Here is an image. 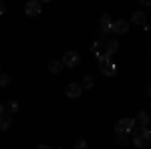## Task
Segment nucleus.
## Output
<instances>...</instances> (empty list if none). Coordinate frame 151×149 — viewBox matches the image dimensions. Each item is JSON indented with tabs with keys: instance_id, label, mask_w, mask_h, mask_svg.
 Wrapping results in <instances>:
<instances>
[{
	"instance_id": "6",
	"label": "nucleus",
	"mask_w": 151,
	"mask_h": 149,
	"mask_svg": "<svg viewBox=\"0 0 151 149\" xmlns=\"http://www.w3.org/2000/svg\"><path fill=\"white\" fill-rule=\"evenodd\" d=\"M129 24H131V20L119 18V20H113V26H111V30H113L115 35H125V32H129Z\"/></svg>"
},
{
	"instance_id": "22",
	"label": "nucleus",
	"mask_w": 151,
	"mask_h": 149,
	"mask_svg": "<svg viewBox=\"0 0 151 149\" xmlns=\"http://www.w3.org/2000/svg\"><path fill=\"white\" fill-rule=\"evenodd\" d=\"M6 111H8V107L6 105H0V113H6Z\"/></svg>"
},
{
	"instance_id": "16",
	"label": "nucleus",
	"mask_w": 151,
	"mask_h": 149,
	"mask_svg": "<svg viewBox=\"0 0 151 149\" xmlns=\"http://www.w3.org/2000/svg\"><path fill=\"white\" fill-rule=\"evenodd\" d=\"M8 85H10V77H8V75H2V73H0V89H6Z\"/></svg>"
},
{
	"instance_id": "21",
	"label": "nucleus",
	"mask_w": 151,
	"mask_h": 149,
	"mask_svg": "<svg viewBox=\"0 0 151 149\" xmlns=\"http://www.w3.org/2000/svg\"><path fill=\"white\" fill-rule=\"evenodd\" d=\"M141 4H143V6H151V0H139Z\"/></svg>"
},
{
	"instance_id": "15",
	"label": "nucleus",
	"mask_w": 151,
	"mask_h": 149,
	"mask_svg": "<svg viewBox=\"0 0 151 149\" xmlns=\"http://www.w3.org/2000/svg\"><path fill=\"white\" fill-rule=\"evenodd\" d=\"M127 135H129V133H117V143H119L121 147H127V145H129Z\"/></svg>"
},
{
	"instance_id": "2",
	"label": "nucleus",
	"mask_w": 151,
	"mask_h": 149,
	"mask_svg": "<svg viewBox=\"0 0 151 149\" xmlns=\"http://www.w3.org/2000/svg\"><path fill=\"white\" fill-rule=\"evenodd\" d=\"M97 60H99V69L105 77H115L117 75V67L113 63V57H107V55H97Z\"/></svg>"
},
{
	"instance_id": "23",
	"label": "nucleus",
	"mask_w": 151,
	"mask_h": 149,
	"mask_svg": "<svg viewBox=\"0 0 151 149\" xmlns=\"http://www.w3.org/2000/svg\"><path fill=\"white\" fill-rule=\"evenodd\" d=\"M40 2H52V0H40Z\"/></svg>"
},
{
	"instance_id": "3",
	"label": "nucleus",
	"mask_w": 151,
	"mask_h": 149,
	"mask_svg": "<svg viewBox=\"0 0 151 149\" xmlns=\"http://www.w3.org/2000/svg\"><path fill=\"white\" fill-rule=\"evenodd\" d=\"M133 127H135V119L123 117V119H119V121H117V125H115V133H129V135H131Z\"/></svg>"
},
{
	"instance_id": "18",
	"label": "nucleus",
	"mask_w": 151,
	"mask_h": 149,
	"mask_svg": "<svg viewBox=\"0 0 151 149\" xmlns=\"http://www.w3.org/2000/svg\"><path fill=\"white\" fill-rule=\"evenodd\" d=\"M75 147H79V149H85V147H87V141H85V139H79V141L75 143Z\"/></svg>"
},
{
	"instance_id": "24",
	"label": "nucleus",
	"mask_w": 151,
	"mask_h": 149,
	"mask_svg": "<svg viewBox=\"0 0 151 149\" xmlns=\"http://www.w3.org/2000/svg\"><path fill=\"white\" fill-rule=\"evenodd\" d=\"M0 69H2V63H0Z\"/></svg>"
},
{
	"instance_id": "20",
	"label": "nucleus",
	"mask_w": 151,
	"mask_h": 149,
	"mask_svg": "<svg viewBox=\"0 0 151 149\" xmlns=\"http://www.w3.org/2000/svg\"><path fill=\"white\" fill-rule=\"evenodd\" d=\"M145 93H147V95L151 97V83H149V85H145Z\"/></svg>"
},
{
	"instance_id": "5",
	"label": "nucleus",
	"mask_w": 151,
	"mask_h": 149,
	"mask_svg": "<svg viewBox=\"0 0 151 149\" xmlns=\"http://www.w3.org/2000/svg\"><path fill=\"white\" fill-rule=\"evenodd\" d=\"M65 95L70 97V99H79L83 95V85L81 83H69V85L65 87Z\"/></svg>"
},
{
	"instance_id": "11",
	"label": "nucleus",
	"mask_w": 151,
	"mask_h": 149,
	"mask_svg": "<svg viewBox=\"0 0 151 149\" xmlns=\"http://www.w3.org/2000/svg\"><path fill=\"white\" fill-rule=\"evenodd\" d=\"M149 113L147 111H139V113L135 115V125H149Z\"/></svg>"
},
{
	"instance_id": "7",
	"label": "nucleus",
	"mask_w": 151,
	"mask_h": 149,
	"mask_svg": "<svg viewBox=\"0 0 151 149\" xmlns=\"http://www.w3.org/2000/svg\"><path fill=\"white\" fill-rule=\"evenodd\" d=\"M40 0H28L26 2V6H24V12H26V16H38L40 14Z\"/></svg>"
},
{
	"instance_id": "13",
	"label": "nucleus",
	"mask_w": 151,
	"mask_h": 149,
	"mask_svg": "<svg viewBox=\"0 0 151 149\" xmlns=\"http://www.w3.org/2000/svg\"><path fill=\"white\" fill-rule=\"evenodd\" d=\"M63 67H65V65H63V60H50V63H48V71H50V73H55V75L60 73Z\"/></svg>"
},
{
	"instance_id": "4",
	"label": "nucleus",
	"mask_w": 151,
	"mask_h": 149,
	"mask_svg": "<svg viewBox=\"0 0 151 149\" xmlns=\"http://www.w3.org/2000/svg\"><path fill=\"white\" fill-rule=\"evenodd\" d=\"M63 65L65 67H69V69H73V67H77L79 63H81V55L77 53V50H67L65 55H63Z\"/></svg>"
},
{
	"instance_id": "1",
	"label": "nucleus",
	"mask_w": 151,
	"mask_h": 149,
	"mask_svg": "<svg viewBox=\"0 0 151 149\" xmlns=\"http://www.w3.org/2000/svg\"><path fill=\"white\" fill-rule=\"evenodd\" d=\"M131 135H133V145L143 149V147H147L151 141V129L149 125H135Z\"/></svg>"
},
{
	"instance_id": "8",
	"label": "nucleus",
	"mask_w": 151,
	"mask_h": 149,
	"mask_svg": "<svg viewBox=\"0 0 151 149\" xmlns=\"http://www.w3.org/2000/svg\"><path fill=\"white\" fill-rule=\"evenodd\" d=\"M117 50H119V40L107 36V38H105V55H107V57H113Z\"/></svg>"
},
{
	"instance_id": "14",
	"label": "nucleus",
	"mask_w": 151,
	"mask_h": 149,
	"mask_svg": "<svg viewBox=\"0 0 151 149\" xmlns=\"http://www.w3.org/2000/svg\"><path fill=\"white\" fill-rule=\"evenodd\" d=\"M83 89H93L95 87V77L93 75H85V79H83Z\"/></svg>"
},
{
	"instance_id": "25",
	"label": "nucleus",
	"mask_w": 151,
	"mask_h": 149,
	"mask_svg": "<svg viewBox=\"0 0 151 149\" xmlns=\"http://www.w3.org/2000/svg\"><path fill=\"white\" fill-rule=\"evenodd\" d=\"M149 105H151V101H149Z\"/></svg>"
},
{
	"instance_id": "19",
	"label": "nucleus",
	"mask_w": 151,
	"mask_h": 149,
	"mask_svg": "<svg viewBox=\"0 0 151 149\" xmlns=\"http://www.w3.org/2000/svg\"><path fill=\"white\" fill-rule=\"evenodd\" d=\"M4 12H6V4L0 0V14H4Z\"/></svg>"
},
{
	"instance_id": "10",
	"label": "nucleus",
	"mask_w": 151,
	"mask_h": 149,
	"mask_svg": "<svg viewBox=\"0 0 151 149\" xmlns=\"http://www.w3.org/2000/svg\"><path fill=\"white\" fill-rule=\"evenodd\" d=\"M145 20H147V16H145V12H141V10H135L133 14H131V22H133V24H137V26H143V24H145Z\"/></svg>"
},
{
	"instance_id": "17",
	"label": "nucleus",
	"mask_w": 151,
	"mask_h": 149,
	"mask_svg": "<svg viewBox=\"0 0 151 149\" xmlns=\"http://www.w3.org/2000/svg\"><path fill=\"white\" fill-rule=\"evenodd\" d=\"M6 107H8V113H16L18 111V101H8Z\"/></svg>"
},
{
	"instance_id": "9",
	"label": "nucleus",
	"mask_w": 151,
	"mask_h": 149,
	"mask_svg": "<svg viewBox=\"0 0 151 149\" xmlns=\"http://www.w3.org/2000/svg\"><path fill=\"white\" fill-rule=\"evenodd\" d=\"M99 22H101V30H103L105 35H107V32L111 30V26H113V20H111V16H109L107 12L101 14V20H99Z\"/></svg>"
},
{
	"instance_id": "12",
	"label": "nucleus",
	"mask_w": 151,
	"mask_h": 149,
	"mask_svg": "<svg viewBox=\"0 0 151 149\" xmlns=\"http://www.w3.org/2000/svg\"><path fill=\"white\" fill-rule=\"evenodd\" d=\"M12 125V119L8 113H0V131H6V129H10Z\"/></svg>"
}]
</instances>
